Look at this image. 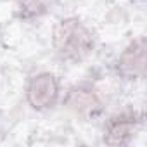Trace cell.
<instances>
[{
    "instance_id": "1",
    "label": "cell",
    "mask_w": 147,
    "mask_h": 147,
    "mask_svg": "<svg viewBox=\"0 0 147 147\" xmlns=\"http://www.w3.org/2000/svg\"><path fill=\"white\" fill-rule=\"evenodd\" d=\"M52 49L59 61L80 64L95 50L94 31L76 16L61 18L52 28Z\"/></svg>"
},
{
    "instance_id": "5",
    "label": "cell",
    "mask_w": 147,
    "mask_h": 147,
    "mask_svg": "<svg viewBox=\"0 0 147 147\" xmlns=\"http://www.w3.org/2000/svg\"><path fill=\"white\" fill-rule=\"evenodd\" d=\"M114 73L126 82L145 78V38L137 36L118 54L114 61Z\"/></svg>"
},
{
    "instance_id": "4",
    "label": "cell",
    "mask_w": 147,
    "mask_h": 147,
    "mask_svg": "<svg viewBox=\"0 0 147 147\" xmlns=\"http://www.w3.org/2000/svg\"><path fill=\"white\" fill-rule=\"evenodd\" d=\"M144 123V113L137 109H123L104 121L102 142L106 145H130Z\"/></svg>"
},
{
    "instance_id": "6",
    "label": "cell",
    "mask_w": 147,
    "mask_h": 147,
    "mask_svg": "<svg viewBox=\"0 0 147 147\" xmlns=\"http://www.w3.org/2000/svg\"><path fill=\"white\" fill-rule=\"evenodd\" d=\"M50 0H19L18 2V14L23 21L40 19L49 12Z\"/></svg>"
},
{
    "instance_id": "3",
    "label": "cell",
    "mask_w": 147,
    "mask_h": 147,
    "mask_svg": "<svg viewBox=\"0 0 147 147\" xmlns=\"http://www.w3.org/2000/svg\"><path fill=\"white\" fill-rule=\"evenodd\" d=\"M61 80L52 71H38L31 75L24 87V100L36 113L52 111L61 100Z\"/></svg>"
},
{
    "instance_id": "2",
    "label": "cell",
    "mask_w": 147,
    "mask_h": 147,
    "mask_svg": "<svg viewBox=\"0 0 147 147\" xmlns=\"http://www.w3.org/2000/svg\"><path fill=\"white\" fill-rule=\"evenodd\" d=\"M64 107L82 121H94L106 111V99L100 88L88 80L71 85L62 100Z\"/></svg>"
}]
</instances>
